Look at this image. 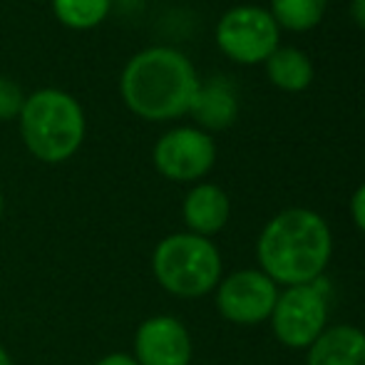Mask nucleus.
<instances>
[{"instance_id": "1", "label": "nucleus", "mask_w": 365, "mask_h": 365, "mask_svg": "<svg viewBox=\"0 0 365 365\" xmlns=\"http://www.w3.org/2000/svg\"><path fill=\"white\" fill-rule=\"evenodd\" d=\"M331 256V226L306 207H291L271 217L256 241L259 269L284 289L323 279Z\"/></svg>"}, {"instance_id": "2", "label": "nucleus", "mask_w": 365, "mask_h": 365, "mask_svg": "<svg viewBox=\"0 0 365 365\" xmlns=\"http://www.w3.org/2000/svg\"><path fill=\"white\" fill-rule=\"evenodd\" d=\"M199 85L202 80L192 60L164 45L132 55L120 77L127 110L147 122H169L187 115Z\"/></svg>"}, {"instance_id": "3", "label": "nucleus", "mask_w": 365, "mask_h": 365, "mask_svg": "<svg viewBox=\"0 0 365 365\" xmlns=\"http://www.w3.org/2000/svg\"><path fill=\"white\" fill-rule=\"evenodd\" d=\"M18 120L23 145L45 164L68 162L85 142V110L70 92L58 87H43L25 97Z\"/></svg>"}, {"instance_id": "4", "label": "nucleus", "mask_w": 365, "mask_h": 365, "mask_svg": "<svg viewBox=\"0 0 365 365\" xmlns=\"http://www.w3.org/2000/svg\"><path fill=\"white\" fill-rule=\"evenodd\" d=\"M152 276L177 298H202L224 279V261L212 239L177 231L152 251Z\"/></svg>"}, {"instance_id": "5", "label": "nucleus", "mask_w": 365, "mask_h": 365, "mask_svg": "<svg viewBox=\"0 0 365 365\" xmlns=\"http://www.w3.org/2000/svg\"><path fill=\"white\" fill-rule=\"evenodd\" d=\"M328 286L323 279L284 289L269 318L276 341L291 351H308L328 328Z\"/></svg>"}, {"instance_id": "6", "label": "nucleus", "mask_w": 365, "mask_h": 365, "mask_svg": "<svg viewBox=\"0 0 365 365\" xmlns=\"http://www.w3.org/2000/svg\"><path fill=\"white\" fill-rule=\"evenodd\" d=\"M217 45L234 63H266V58L279 48V25L261 5H236L219 18Z\"/></svg>"}, {"instance_id": "7", "label": "nucleus", "mask_w": 365, "mask_h": 365, "mask_svg": "<svg viewBox=\"0 0 365 365\" xmlns=\"http://www.w3.org/2000/svg\"><path fill=\"white\" fill-rule=\"evenodd\" d=\"M152 162L169 182H202L217 162V142L199 127H174L154 142Z\"/></svg>"}, {"instance_id": "8", "label": "nucleus", "mask_w": 365, "mask_h": 365, "mask_svg": "<svg viewBox=\"0 0 365 365\" xmlns=\"http://www.w3.org/2000/svg\"><path fill=\"white\" fill-rule=\"evenodd\" d=\"M281 289L261 269H239L214 289L221 318L234 326H261L271 318Z\"/></svg>"}, {"instance_id": "9", "label": "nucleus", "mask_w": 365, "mask_h": 365, "mask_svg": "<svg viewBox=\"0 0 365 365\" xmlns=\"http://www.w3.org/2000/svg\"><path fill=\"white\" fill-rule=\"evenodd\" d=\"M132 358L140 365H192V333L177 316H149L135 331Z\"/></svg>"}, {"instance_id": "10", "label": "nucleus", "mask_w": 365, "mask_h": 365, "mask_svg": "<svg viewBox=\"0 0 365 365\" xmlns=\"http://www.w3.org/2000/svg\"><path fill=\"white\" fill-rule=\"evenodd\" d=\"M182 217L189 234L212 239L231 219V199L219 184L199 182L187 192L182 202Z\"/></svg>"}, {"instance_id": "11", "label": "nucleus", "mask_w": 365, "mask_h": 365, "mask_svg": "<svg viewBox=\"0 0 365 365\" xmlns=\"http://www.w3.org/2000/svg\"><path fill=\"white\" fill-rule=\"evenodd\" d=\"M189 112L197 120L199 130H226L229 125H234L236 115H239V97H236L234 85L226 77H212V80L202 82Z\"/></svg>"}, {"instance_id": "12", "label": "nucleus", "mask_w": 365, "mask_h": 365, "mask_svg": "<svg viewBox=\"0 0 365 365\" xmlns=\"http://www.w3.org/2000/svg\"><path fill=\"white\" fill-rule=\"evenodd\" d=\"M306 353V365H365V331L351 323L328 326Z\"/></svg>"}, {"instance_id": "13", "label": "nucleus", "mask_w": 365, "mask_h": 365, "mask_svg": "<svg viewBox=\"0 0 365 365\" xmlns=\"http://www.w3.org/2000/svg\"><path fill=\"white\" fill-rule=\"evenodd\" d=\"M266 75L279 90L301 92L313 82V63L301 48H276L266 58Z\"/></svg>"}, {"instance_id": "14", "label": "nucleus", "mask_w": 365, "mask_h": 365, "mask_svg": "<svg viewBox=\"0 0 365 365\" xmlns=\"http://www.w3.org/2000/svg\"><path fill=\"white\" fill-rule=\"evenodd\" d=\"M328 0H271L276 25L289 30H311L323 20Z\"/></svg>"}, {"instance_id": "15", "label": "nucleus", "mask_w": 365, "mask_h": 365, "mask_svg": "<svg viewBox=\"0 0 365 365\" xmlns=\"http://www.w3.org/2000/svg\"><path fill=\"white\" fill-rule=\"evenodd\" d=\"M112 0H53V13L65 28L92 30L110 15Z\"/></svg>"}, {"instance_id": "16", "label": "nucleus", "mask_w": 365, "mask_h": 365, "mask_svg": "<svg viewBox=\"0 0 365 365\" xmlns=\"http://www.w3.org/2000/svg\"><path fill=\"white\" fill-rule=\"evenodd\" d=\"M25 97L28 95H25L23 87H20L18 82L0 75V120L3 122L18 120L20 112H23Z\"/></svg>"}, {"instance_id": "17", "label": "nucleus", "mask_w": 365, "mask_h": 365, "mask_svg": "<svg viewBox=\"0 0 365 365\" xmlns=\"http://www.w3.org/2000/svg\"><path fill=\"white\" fill-rule=\"evenodd\" d=\"M351 217L353 224L365 234V182L356 189V194L351 197Z\"/></svg>"}, {"instance_id": "18", "label": "nucleus", "mask_w": 365, "mask_h": 365, "mask_svg": "<svg viewBox=\"0 0 365 365\" xmlns=\"http://www.w3.org/2000/svg\"><path fill=\"white\" fill-rule=\"evenodd\" d=\"M95 365H140V363H137L130 353H107V356H102Z\"/></svg>"}, {"instance_id": "19", "label": "nucleus", "mask_w": 365, "mask_h": 365, "mask_svg": "<svg viewBox=\"0 0 365 365\" xmlns=\"http://www.w3.org/2000/svg\"><path fill=\"white\" fill-rule=\"evenodd\" d=\"M351 18L365 30V0H351Z\"/></svg>"}, {"instance_id": "20", "label": "nucleus", "mask_w": 365, "mask_h": 365, "mask_svg": "<svg viewBox=\"0 0 365 365\" xmlns=\"http://www.w3.org/2000/svg\"><path fill=\"white\" fill-rule=\"evenodd\" d=\"M0 365H15L13 358H10V353L3 348V343H0Z\"/></svg>"}, {"instance_id": "21", "label": "nucleus", "mask_w": 365, "mask_h": 365, "mask_svg": "<svg viewBox=\"0 0 365 365\" xmlns=\"http://www.w3.org/2000/svg\"><path fill=\"white\" fill-rule=\"evenodd\" d=\"M3 209H5V202H3V192H0V219H3Z\"/></svg>"}]
</instances>
